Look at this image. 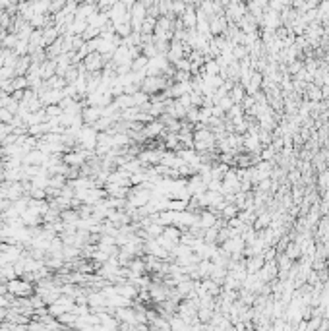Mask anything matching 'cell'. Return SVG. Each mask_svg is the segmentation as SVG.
Here are the masks:
<instances>
[{"label":"cell","instance_id":"1","mask_svg":"<svg viewBox=\"0 0 329 331\" xmlns=\"http://www.w3.org/2000/svg\"><path fill=\"white\" fill-rule=\"evenodd\" d=\"M8 287V295H14V297H31L33 295V287L27 279H12L6 283Z\"/></svg>","mask_w":329,"mask_h":331},{"label":"cell","instance_id":"2","mask_svg":"<svg viewBox=\"0 0 329 331\" xmlns=\"http://www.w3.org/2000/svg\"><path fill=\"white\" fill-rule=\"evenodd\" d=\"M97 138H99L97 130H95L93 126H89V128H83V130H80L78 141H80V143H82L85 149H95V147H97Z\"/></svg>","mask_w":329,"mask_h":331},{"label":"cell","instance_id":"3","mask_svg":"<svg viewBox=\"0 0 329 331\" xmlns=\"http://www.w3.org/2000/svg\"><path fill=\"white\" fill-rule=\"evenodd\" d=\"M83 66L89 72H99L105 66V56L99 55V53H87V56L83 58Z\"/></svg>","mask_w":329,"mask_h":331},{"label":"cell","instance_id":"4","mask_svg":"<svg viewBox=\"0 0 329 331\" xmlns=\"http://www.w3.org/2000/svg\"><path fill=\"white\" fill-rule=\"evenodd\" d=\"M85 157H87V155H85V151H74V153H68L62 161H64L66 165L80 166V165H83Z\"/></svg>","mask_w":329,"mask_h":331},{"label":"cell","instance_id":"5","mask_svg":"<svg viewBox=\"0 0 329 331\" xmlns=\"http://www.w3.org/2000/svg\"><path fill=\"white\" fill-rule=\"evenodd\" d=\"M55 331H64V330H62V328H58V330H55Z\"/></svg>","mask_w":329,"mask_h":331}]
</instances>
